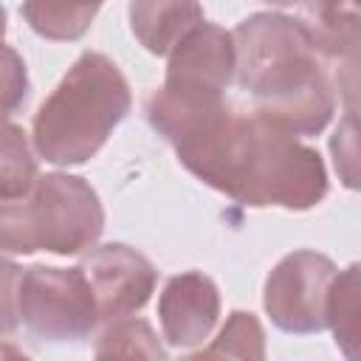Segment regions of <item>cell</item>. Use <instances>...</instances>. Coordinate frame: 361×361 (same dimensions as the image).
Listing matches in <instances>:
<instances>
[{
  "label": "cell",
  "instance_id": "ba28073f",
  "mask_svg": "<svg viewBox=\"0 0 361 361\" xmlns=\"http://www.w3.org/2000/svg\"><path fill=\"white\" fill-rule=\"evenodd\" d=\"M231 82H234L231 31L203 20L169 51L161 90L175 96L220 99L226 96Z\"/></svg>",
  "mask_w": 361,
  "mask_h": 361
},
{
  "label": "cell",
  "instance_id": "30bf717a",
  "mask_svg": "<svg viewBox=\"0 0 361 361\" xmlns=\"http://www.w3.org/2000/svg\"><path fill=\"white\" fill-rule=\"evenodd\" d=\"M127 14L135 39L155 56H169V51L206 20L203 6L169 0H138L127 6Z\"/></svg>",
  "mask_w": 361,
  "mask_h": 361
},
{
  "label": "cell",
  "instance_id": "277c9868",
  "mask_svg": "<svg viewBox=\"0 0 361 361\" xmlns=\"http://www.w3.org/2000/svg\"><path fill=\"white\" fill-rule=\"evenodd\" d=\"M104 231V206L96 189L68 172L39 175L17 200H0V257L51 251L73 257L90 251Z\"/></svg>",
  "mask_w": 361,
  "mask_h": 361
},
{
  "label": "cell",
  "instance_id": "5b68a950",
  "mask_svg": "<svg viewBox=\"0 0 361 361\" xmlns=\"http://www.w3.org/2000/svg\"><path fill=\"white\" fill-rule=\"evenodd\" d=\"M17 310L28 333L54 344H79L99 324L93 290L79 265L25 268L17 290Z\"/></svg>",
  "mask_w": 361,
  "mask_h": 361
},
{
  "label": "cell",
  "instance_id": "ffe728a7",
  "mask_svg": "<svg viewBox=\"0 0 361 361\" xmlns=\"http://www.w3.org/2000/svg\"><path fill=\"white\" fill-rule=\"evenodd\" d=\"M3 37H6V8L0 6V42H3Z\"/></svg>",
  "mask_w": 361,
  "mask_h": 361
},
{
  "label": "cell",
  "instance_id": "5bb4252c",
  "mask_svg": "<svg viewBox=\"0 0 361 361\" xmlns=\"http://www.w3.org/2000/svg\"><path fill=\"white\" fill-rule=\"evenodd\" d=\"M327 327L336 336V344L347 355V361H355V344H358V262L338 271L330 296H327Z\"/></svg>",
  "mask_w": 361,
  "mask_h": 361
},
{
  "label": "cell",
  "instance_id": "3957f363",
  "mask_svg": "<svg viewBox=\"0 0 361 361\" xmlns=\"http://www.w3.org/2000/svg\"><path fill=\"white\" fill-rule=\"evenodd\" d=\"M130 107L133 93L118 65L99 51H82L34 113V152L54 166L87 164Z\"/></svg>",
  "mask_w": 361,
  "mask_h": 361
},
{
  "label": "cell",
  "instance_id": "52a82bcc",
  "mask_svg": "<svg viewBox=\"0 0 361 361\" xmlns=\"http://www.w3.org/2000/svg\"><path fill=\"white\" fill-rule=\"evenodd\" d=\"M99 310V322H118L138 313L155 293L158 271L135 248L124 243L93 245L79 262Z\"/></svg>",
  "mask_w": 361,
  "mask_h": 361
},
{
  "label": "cell",
  "instance_id": "8992f818",
  "mask_svg": "<svg viewBox=\"0 0 361 361\" xmlns=\"http://www.w3.org/2000/svg\"><path fill=\"white\" fill-rule=\"evenodd\" d=\"M338 268L327 254L296 248L268 274L262 307L274 327L293 336L322 333L327 327V296Z\"/></svg>",
  "mask_w": 361,
  "mask_h": 361
},
{
  "label": "cell",
  "instance_id": "2e32d148",
  "mask_svg": "<svg viewBox=\"0 0 361 361\" xmlns=\"http://www.w3.org/2000/svg\"><path fill=\"white\" fill-rule=\"evenodd\" d=\"M28 71L23 56L0 42V121H8V116H14L25 102H28Z\"/></svg>",
  "mask_w": 361,
  "mask_h": 361
},
{
  "label": "cell",
  "instance_id": "d6986e66",
  "mask_svg": "<svg viewBox=\"0 0 361 361\" xmlns=\"http://www.w3.org/2000/svg\"><path fill=\"white\" fill-rule=\"evenodd\" d=\"M0 361H31V355H25L20 347L8 341H0Z\"/></svg>",
  "mask_w": 361,
  "mask_h": 361
},
{
  "label": "cell",
  "instance_id": "9a60e30c",
  "mask_svg": "<svg viewBox=\"0 0 361 361\" xmlns=\"http://www.w3.org/2000/svg\"><path fill=\"white\" fill-rule=\"evenodd\" d=\"M99 3L93 6H56V3H23L20 14L25 17V23L31 25V31H37L45 39L54 42H71L79 39L93 17L99 14Z\"/></svg>",
  "mask_w": 361,
  "mask_h": 361
},
{
  "label": "cell",
  "instance_id": "7a4b0ae2",
  "mask_svg": "<svg viewBox=\"0 0 361 361\" xmlns=\"http://www.w3.org/2000/svg\"><path fill=\"white\" fill-rule=\"evenodd\" d=\"M234 82L251 113L299 138L319 135L338 102L336 73L319 54L305 20L285 8L254 11L231 31Z\"/></svg>",
  "mask_w": 361,
  "mask_h": 361
},
{
  "label": "cell",
  "instance_id": "4fadbf2b",
  "mask_svg": "<svg viewBox=\"0 0 361 361\" xmlns=\"http://www.w3.org/2000/svg\"><path fill=\"white\" fill-rule=\"evenodd\" d=\"M39 178L28 133L11 121H0V200H17L34 189Z\"/></svg>",
  "mask_w": 361,
  "mask_h": 361
},
{
  "label": "cell",
  "instance_id": "ac0fdd59",
  "mask_svg": "<svg viewBox=\"0 0 361 361\" xmlns=\"http://www.w3.org/2000/svg\"><path fill=\"white\" fill-rule=\"evenodd\" d=\"M330 149H333V161H336V169L341 172L344 183L350 189H355V113H347L344 124L333 133Z\"/></svg>",
  "mask_w": 361,
  "mask_h": 361
},
{
  "label": "cell",
  "instance_id": "6da1fadb",
  "mask_svg": "<svg viewBox=\"0 0 361 361\" xmlns=\"http://www.w3.org/2000/svg\"><path fill=\"white\" fill-rule=\"evenodd\" d=\"M144 113L197 180L243 206L307 212L327 197L322 155L251 110H234L226 96L197 99L158 87Z\"/></svg>",
  "mask_w": 361,
  "mask_h": 361
},
{
  "label": "cell",
  "instance_id": "7c38bea8",
  "mask_svg": "<svg viewBox=\"0 0 361 361\" xmlns=\"http://www.w3.org/2000/svg\"><path fill=\"white\" fill-rule=\"evenodd\" d=\"M93 361H169L158 333L147 319H118L96 341Z\"/></svg>",
  "mask_w": 361,
  "mask_h": 361
},
{
  "label": "cell",
  "instance_id": "e0dca14e",
  "mask_svg": "<svg viewBox=\"0 0 361 361\" xmlns=\"http://www.w3.org/2000/svg\"><path fill=\"white\" fill-rule=\"evenodd\" d=\"M20 279H23V268L0 257V338L11 336L20 327V310H17Z\"/></svg>",
  "mask_w": 361,
  "mask_h": 361
},
{
  "label": "cell",
  "instance_id": "8fae6325",
  "mask_svg": "<svg viewBox=\"0 0 361 361\" xmlns=\"http://www.w3.org/2000/svg\"><path fill=\"white\" fill-rule=\"evenodd\" d=\"M180 361H268L265 330L248 310H231L220 333L197 353Z\"/></svg>",
  "mask_w": 361,
  "mask_h": 361
},
{
  "label": "cell",
  "instance_id": "9c48e42d",
  "mask_svg": "<svg viewBox=\"0 0 361 361\" xmlns=\"http://www.w3.org/2000/svg\"><path fill=\"white\" fill-rule=\"evenodd\" d=\"M161 333L172 347H195L212 336L220 319V290L203 271H183L166 279L158 296Z\"/></svg>",
  "mask_w": 361,
  "mask_h": 361
}]
</instances>
